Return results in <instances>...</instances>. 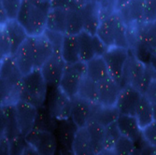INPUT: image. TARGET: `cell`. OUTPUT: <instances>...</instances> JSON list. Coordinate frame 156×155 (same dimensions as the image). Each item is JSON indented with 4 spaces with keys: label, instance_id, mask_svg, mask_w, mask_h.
I'll use <instances>...</instances> for the list:
<instances>
[{
    "label": "cell",
    "instance_id": "9",
    "mask_svg": "<svg viewBox=\"0 0 156 155\" xmlns=\"http://www.w3.org/2000/svg\"><path fill=\"white\" fill-rule=\"evenodd\" d=\"M128 29L135 35L137 48H141L148 54H156V21Z\"/></svg>",
    "mask_w": 156,
    "mask_h": 155
},
{
    "label": "cell",
    "instance_id": "15",
    "mask_svg": "<svg viewBox=\"0 0 156 155\" xmlns=\"http://www.w3.org/2000/svg\"><path fill=\"white\" fill-rule=\"evenodd\" d=\"M83 21V31L95 36L102 22L100 6L96 1L82 4L80 8Z\"/></svg>",
    "mask_w": 156,
    "mask_h": 155
},
{
    "label": "cell",
    "instance_id": "26",
    "mask_svg": "<svg viewBox=\"0 0 156 155\" xmlns=\"http://www.w3.org/2000/svg\"><path fill=\"white\" fill-rule=\"evenodd\" d=\"M61 54L66 65H72L80 62L77 36L65 35Z\"/></svg>",
    "mask_w": 156,
    "mask_h": 155
},
{
    "label": "cell",
    "instance_id": "20",
    "mask_svg": "<svg viewBox=\"0 0 156 155\" xmlns=\"http://www.w3.org/2000/svg\"><path fill=\"white\" fill-rule=\"evenodd\" d=\"M34 38V51H35V65L36 69L41 68L54 53L53 47L49 39L41 35L38 37H33Z\"/></svg>",
    "mask_w": 156,
    "mask_h": 155
},
{
    "label": "cell",
    "instance_id": "3",
    "mask_svg": "<svg viewBox=\"0 0 156 155\" xmlns=\"http://www.w3.org/2000/svg\"><path fill=\"white\" fill-rule=\"evenodd\" d=\"M155 77L156 72L151 66L140 60L138 56L130 49L129 58L124 67L122 87L126 84H130L144 94L150 81Z\"/></svg>",
    "mask_w": 156,
    "mask_h": 155
},
{
    "label": "cell",
    "instance_id": "47",
    "mask_svg": "<svg viewBox=\"0 0 156 155\" xmlns=\"http://www.w3.org/2000/svg\"><path fill=\"white\" fill-rule=\"evenodd\" d=\"M22 155H39V154H38V152H37L32 146H30V145H28V144H27L26 147L24 148V150H23Z\"/></svg>",
    "mask_w": 156,
    "mask_h": 155
},
{
    "label": "cell",
    "instance_id": "50",
    "mask_svg": "<svg viewBox=\"0 0 156 155\" xmlns=\"http://www.w3.org/2000/svg\"><path fill=\"white\" fill-rule=\"evenodd\" d=\"M96 155H116L115 151L113 150H108V149H104L102 151H100Z\"/></svg>",
    "mask_w": 156,
    "mask_h": 155
},
{
    "label": "cell",
    "instance_id": "40",
    "mask_svg": "<svg viewBox=\"0 0 156 155\" xmlns=\"http://www.w3.org/2000/svg\"><path fill=\"white\" fill-rule=\"evenodd\" d=\"M142 138L151 148H156V120L142 129Z\"/></svg>",
    "mask_w": 156,
    "mask_h": 155
},
{
    "label": "cell",
    "instance_id": "37",
    "mask_svg": "<svg viewBox=\"0 0 156 155\" xmlns=\"http://www.w3.org/2000/svg\"><path fill=\"white\" fill-rule=\"evenodd\" d=\"M136 148V145L135 141L124 136H121L113 148V150L115 151L116 155H131Z\"/></svg>",
    "mask_w": 156,
    "mask_h": 155
},
{
    "label": "cell",
    "instance_id": "51",
    "mask_svg": "<svg viewBox=\"0 0 156 155\" xmlns=\"http://www.w3.org/2000/svg\"><path fill=\"white\" fill-rule=\"evenodd\" d=\"M131 155H145V154H144V151L142 150H141L140 148H138V147H136Z\"/></svg>",
    "mask_w": 156,
    "mask_h": 155
},
{
    "label": "cell",
    "instance_id": "55",
    "mask_svg": "<svg viewBox=\"0 0 156 155\" xmlns=\"http://www.w3.org/2000/svg\"><path fill=\"white\" fill-rule=\"evenodd\" d=\"M41 1H50V2H51V0H41Z\"/></svg>",
    "mask_w": 156,
    "mask_h": 155
},
{
    "label": "cell",
    "instance_id": "28",
    "mask_svg": "<svg viewBox=\"0 0 156 155\" xmlns=\"http://www.w3.org/2000/svg\"><path fill=\"white\" fill-rule=\"evenodd\" d=\"M135 117L141 130L154 121L153 105L148 100V98L145 95L142 96L136 108Z\"/></svg>",
    "mask_w": 156,
    "mask_h": 155
},
{
    "label": "cell",
    "instance_id": "46",
    "mask_svg": "<svg viewBox=\"0 0 156 155\" xmlns=\"http://www.w3.org/2000/svg\"><path fill=\"white\" fill-rule=\"evenodd\" d=\"M0 155H9V140L4 136H1L0 138Z\"/></svg>",
    "mask_w": 156,
    "mask_h": 155
},
{
    "label": "cell",
    "instance_id": "19",
    "mask_svg": "<svg viewBox=\"0 0 156 155\" xmlns=\"http://www.w3.org/2000/svg\"><path fill=\"white\" fill-rule=\"evenodd\" d=\"M1 27L4 28L9 36L11 44V55L13 56L29 36L17 20H9Z\"/></svg>",
    "mask_w": 156,
    "mask_h": 155
},
{
    "label": "cell",
    "instance_id": "16",
    "mask_svg": "<svg viewBox=\"0 0 156 155\" xmlns=\"http://www.w3.org/2000/svg\"><path fill=\"white\" fill-rule=\"evenodd\" d=\"M122 85L111 77L107 78L98 83V101L97 103L108 106L116 107V103L122 91Z\"/></svg>",
    "mask_w": 156,
    "mask_h": 155
},
{
    "label": "cell",
    "instance_id": "41",
    "mask_svg": "<svg viewBox=\"0 0 156 155\" xmlns=\"http://www.w3.org/2000/svg\"><path fill=\"white\" fill-rule=\"evenodd\" d=\"M11 55V44L6 30L1 27L0 30V58L1 60Z\"/></svg>",
    "mask_w": 156,
    "mask_h": 155
},
{
    "label": "cell",
    "instance_id": "54",
    "mask_svg": "<svg viewBox=\"0 0 156 155\" xmlns=\"http://www.w3.org/2000/svg\"><path fill=\"white\" fill-rule=\"evenodd\" d=\"M151 155H156V148L153 149V151H152V154Z\"/></svg>",
    "mask_w": 156,
    "mask_h": 155
},
{
    "label": "cell",
    "instance_id": "18",
    "mask_svg": "<svg viewBox=\"0 0 156 155\" xmlns=\"http://www.w3.org/2000/svg\"><path fill=\"white\" fill-rule=\"evenodd\" d=\"M93 104L77 96L72 99V111L71 120L75 125L80 128L86 127L92 117Z\"/></svg>",
    "mask_w": 156,
    "mask_h": 155
},
{
    "label": "cell",
    "instance_id": "35",
    "mask_svg": "<svg viewBox=\"0 0 156 155\" xmlns=\"http://www.w3.org/2000/svg\"><path fill=\"white\" fill-rule=\"evenodd\" d=\"M52 119L54 118H52V116L51 115L49 109H46L43 106L38 107L34 128L39 129V130L52 131V128L55 127Z\"/></svg>",
    "mask_w": 156,
    "mask_h": 155
},
{
    "label": "cell",
    "instance_id": "36",
    "mask_svg": "<svg viewBox=\"0 0 156 155\" xmlns=\"http://www.w3.org/2000/svg\"><path fill=\"white\" fill-rule=\"evenodd\" d=\"M122 134L118 127L117 121L108 124L105 127V141H104V149L113 150L118 139L121 137Z\"/></svg>",
    "mask_w": 156,
    "mask_h": 155
},
{
    "label": "cell",
    "instance_id": "30",
    "mask_svg": "<svg viewBox=\"0 0 156 155\" xmlns=\"http://www.w3.org/2000/svg\"><path fill=\"white\" fill-rule=\"evenodd\" d=\"M86 129L90 136L94 150L96 154L104 150L105 141V126L94 121H90L86 125Z\"/></svg>",
    "mask_w": 156,
    "mask_h": 155
},
{
    "label": "cell",
    "instance_id": "33",
    "mask_svg": "<svg viewBox=\"0 0 156 155\" xmlns=\"http://www.w3.org/2000/svg\"><path fill=\"white\" fill-rule=\"evenodd\" d=\"M57 130L61 143L66 148L71 150L73 140L78 130V127L75 125V123L71 119L60 121Z\"/></svg>",
    "mask_w": 156,
    "mask_h": 155
},
{
    "label": "cell",
    "instance_id": "29",
    "mask_svg": "<svg viewBox=\"0 0 156 155\" xmlns=\"http://www.w3.org/2000/svg\"><path fill=\"white\" fill-rule=\"evenodd\" d=\"M91 34L82 31L77 36L78 39V46H79V53H80V60L82 63L86 64L93 58L96 57L94 48V41Z\"/></svg>",
    "mask_w": 156,
    "mask_h": 155
},
{
    "label": "cell",
    "instance_id": "10",
    "mask_svg": "<svg viewBox=\"0 0 156 155\" xmlns=\"http://www.w3.org/2000/svg\"><path fill=\"white\" fill-rule=\"evenodd\" d=\"M49 111L52 118L57 121L71 119L72 99L63 93L59 87L55 88L50 100Z\"/></svg>",
    "mask_w": 156,
    "mask_h": 155
},
{
    "label": "cell",
    "instance_id": "31",
    "mask_svg": "<svg viewBox=\"0 0 156 155\" xmlns=\"http://www.w3.org/2000/svg\"><path fill=\"white\" fill-rule=\"evenodd\" d=\"M80 6L67 10L66 35L78 36L80 33L83 31V21L80 10Z\"/></svg>",
    "mask_w": 156,
    "mask_h": 155
},
{
    "label": "cell",
    "instance_id": "13",
    "mask_svg": "<svg viewBox=\"0 0 156 155\" xmlns=\"http://www.w3.org/2000/svg\"><path fill=\"white\" fill-rule=\"evenodd\" d=\"M1 120V136H4L9 140L13 139L21 135L19 124L17 121L15 105L13 103L1 105L0 110Z\"/></svg>",
    "mask_w": 156,
    "mask_h": 155
},
{
    "label": "cell",
    "instance_id": "38",
    "mask_svg": "<svg viewBox=\"0 0 156 155\" xmlns=\"http://www.w3.org/2000/svg\"><path fill=\"white\" fill-rule=\"evenodd\" d=\"M23 0H0V9L8 15L9 20H16Z\"/></svg>",
    "mask_w": 156,
    "mask_h": 155
},
{
    "label": "cell",
    "instance_id": "22",
    "mask_svg": "<svg viewBox=\"0 0 156 155\" xmlns=\"http://www.w3.org/2000/svg\"><path fill=\"white\" fill-rule=\"evenodd\" d=\"M119 115L120 113L116 107H108L96 103L93 104L91 121H94L106 127L108 124L116 122Z\"/></svg>",
    "mask_w": 156,
    "mask_h": 155
},
{
    "label": "cell",
    "instance_id": "4",
    "mask_svg": "<svg viewBox=\"0 0 156 155\" xmlns=\"http://www.w3.org/2000/svg\"><path fill=\"white\" fill-rule=\"evenodd\" d=\"M23 73L19 69L13 56L1 60L0 65V99L1 105L15 103L16 91L23 79Z\"/></svg>",
    "mask_w": 156,
    "mask_h": 155
},
{
    "label": "cell",
    "instance_id": "17",
    "mask_svg": "<svg viewBox=\"0 0 156 155\" xmlns=\"http://www.w3.org/2000/svg\"><path fill=\"white\" fill-rule=\"evenodd\" d=\"M144 0H130L125 6L118 10L122 19L128 28H134L142 24Z\"/></svg>",
    "mask_w": 156,
    "mask_h": 155
},
{
    "label": "cell",
    "instance_id": "8",
    "mask_svg": "<svg viewBox=\"0 0 156 155\" xmlns=\"http://www.w3.org/2000/svg\"><path fill=\"white\" fill-rule=\"evenodd\" d=\"M66 65V64L62 57V54L54 52L51 57L41 66V73L48 87L52 89L59 87Z\"/></svg>",
    "mask_w": 156,
    "mask_h": 155
},
{
    "label": "cell",
    "instance_id": "43",
    "mask_svg": "<svg viewBox=\"0 0 156 155\" xmlns=\"http://www.w3.org/2000/svg\"><path fill=\"white\" fill-rule=\"evenodd\" d=\"M51 43L54 52H59L61 53V49H62V44H63V40H64V34L57 33V32H53L51 30L46 29L44 34H43Z\"/></svg>",
    "mask_w": 156,
    "mask_h": 155
},
{
    "label": "cell",
    "instance_id": "2",
    "mask_svg": "<svg viewBox=\"0 0 156 155\" xmlns=\"http://www.w3.org/2000/svg\"><path fill=\"white\" fill-rule=\"evenodd\" d=\"M48 85L39 68L23 76L16 91V99L28 102L37 108L43 106Z\"/></svg>",
    "mask_w": 156,
    "mask_h": 155
},
{
    "label": "cell",
    "instance_id": "48",
    "mask_svg": "<svg viewBox=\"0 0 156 155\" xmlns=\"http://www.w3.org/2000/svg\"><path fill=\"white\" fill-rule=\"evenodd\" d=\"M149 58H150L149 65L156 72V54H149Z\"/></svg>",
    "mask_w": 156,
    "mask_h": 155
},
{
    "label": "cell",
    "instance_id": "32",
    "mask_svg": "<svg viewBox=\"0 0 156 155\" xmlns=\"http://www.w3.org/2000/svg\"><path fill=\"white\" fill-rule=\"evenodd\" d=\"M78 96L91 104H96L98 101V83L85 75L81 80Z\"/></svg>",
    "mask_w": 156,
    "mask_h": 155
},
{
    "label": "cell",
    "instance_id": "27",
    "mask_svg": "<svg viewBox=\"0 0 156 155\" xmlns=\"http://www.w3.org/2000/svg\"><path fill=\"white\" fill-rule=\"evenodd\" d=\"M66 14L67 10L66 9L51 8L48 15L46 29L66 35Z\"/></svg>",
    "mask_w": 156,
    "mask_h": 155
},
{
    "label": "cell",
    "instance_id": "7",
    "mask_svg": "<svg viewBox=\"0 0 156 155\" xmlns=\"http://www.w3.org/2000/svg\"><path fill=\"white\" fill-rule=\"evenodd\" d=\"M24 137L27 144L32 146L39 155L55 154L57 149V139L52 131L34 128Z\"/></svg>",
    "mask_w": 156,
    "mask_h": 155
},
{
    "label": "cell",
    "instance_id": "42",
    "mask_svg": "<svg viewBox=\"0 0 156 155\" xmlns=\"http://www.w3.org/2000/svg\"><path fill=\"white\" fill-rule=\"evenodd\" d=\"M26 145L27 142L25 137L22 135L17 136L9 140V155H22Z\"/></svg>",
    "mask_w": 156,
    "mask_h": 155
},
{
    "label": "cell",
    "instance_id": "11",
    "mask_svg": "<svg viewBox=\"0 0 156 155\" xmlns=\"http://www.w3.org/2000/svg\"><path fill=\"white\" fill-rule=\"evenodd\" d=\"M14 105H15L17 121L21 135L25 136L35 127L38 108L34 105L23 100H17Z\"/></svg>",
    "mask_w": 156,
    "mask_h": 155
},
{
    "label": "cell",
    "instance_id": "34",
    "mask_svg": "<svg viewBox=\"0 0 156 155\" xmlns=\"http://www.w3.org/2000/svg\"><path fill=\"white\" fill-rule=\"evenodd\" d=\"M95 36L100 38L108 48L115 46L114 33H113V26L110 16L102 20Z\"/></svg>",
    "mask_w": 156,
    "mask_h": 155
},
{
    "label": "cell",
    "instance_id": "14",
    "mask_svg": "<svg viewBox=\"0 0 156 155\" xmlns=\"http://www.w3.org/2000/svg\"><path fill=\"white\" fill-rule=\"evenodd\" d=\"M13 58L23 75H26L36 69L33 37H29L23 42V44L13 55Z\"/></svg>",
    "mask_w": 156,
    "mask_h": 155
},
{
    "label": "cell",
    "instance_id": "21",
    "mask_svg": "<svg viewBox=\"0 0 156 155\" xmlns=\"http://www.w3.org/2000/svg\"><path fill=\"white\" fill-rule=\"evenodd\" d=\"M117 124L122 136L132 139L136 143L142 138V130L135 116L120 114L117 119Z\"/></svg>",
    "mask_w": 156,
    "mask_h": 155
},
{
    "label": "cell",
    "instance_id": "23",
    "mask_svg": "<svg viewBox=\"0 0 156 155\" xmlns=\"http://www.w3.org/2000/svg\"><path fill=\"white\" fill-rule=\"evenodd\" d=\"M71 151L73 155H96L86 127L77 130Z\"/></svg>",
    "mask_w": 156,
    "mask_h": 155
},
{
    "label": "cell",
    "instance_id": "1",
    "mask_svg": "<svg viewBox=\"0 0 156 155\" xmlns=\"http://www.w3.org/2000/svg\"><path fill=\"white\" fill-rule=\"evenodd\" d=\"M51 9L50 1L23 0L16 20L24 28L28 36L38 37L43 35L46 30Z\"/></svg>",
    "mask_w": 156,
    "mask_h": 155
},
{
    "label": "cell",
    "instance_id": "5",
    "mask_svg": "<svg viewBox=\"0 0 156 155\" xmlns=\"http://www.w3.org/2000/svg\"><path fill=\"white\" fill-rule=\"evenodd\" d=\"M85 75H86L85 63L79 62L72 65H66L59 84V89L70 99H74L78 96L81 80Z\"/></svg>",
    "mask_w": 156,
    "mask_h": 155
},
{
    "label": "cell",
    "instance_id": "12",
    "mask_svg": "<svg viewBox=\"0 0 156 155\" xmlns=\"http://www.w3.org/2000/svg\"><path fill=\"white\" fill-rule=\"evenodd\" d=\"M143 94L136 88L126 84L122 88L121 93L116 103V107L120 114L135 116L136 108Z\"/></svg>",
    "mask_w": 156,
    "mask_h": 155
},
{
    "label": "cell",
    "instance_id": "45",
    "mask_svg": "<svg viewBox=\"0 0 156 155\" xmlns=\"http://www.w3.org/2000/svg\"><path fill=\"white\" fill-rule=\"evenodd\" d=\"M93 41H94V48L95 56H103L105 54V52L108 51V47L97 36L93 37Z\"/></svg>",
    "mask_w": 156,
    "mask_h": 155
},
{
    "label": "cell",
    "instance_id": "52",
    "mask_svg": "<svg viewBox=\"0 0 156 155\" xmlns=\"http://www.w3.org/2000/svg\"><path fill=\"white\" fill-rule=\"evenodd\" d=\"M76 1L80 4H86V3H90V2H94L96 1V0H76Z\"/></svg>",
    "mask_w": 156,
    "mask_h": 155
},
{
    "label": "cell",
    "instance_id": "49",
    "mask_svg": "<svg viewBox=\"0 0 156 155\" xmlns=\"http://www.w3.org/2000/svg\"><path fill=\"white\" fill-rule=\"evenodd\" d=\"M130 0H115V4H116V9L117 11L122 9L123 6H125L127 3H128Z\"/></svg>",
    "mask_w": 156,
    "mask_h": 155
},
{
    "label": "cell",
    "instance_id": "39",
    "mask_svg": "<svg viewBox=\"0 0 156 155\" xmlns=\"http://www.w3.org/2000/svg\"><path fill=\"white\" fill-rule=\"evenodd\" d=\"M156 21V0H144L142 24Z\"/></svg>",
    "mask_w": 156,
    "mask_h": 155
},
{
    "label": "cell",
    "instance_id": "24",
    "mask_svg": "<svg viewBox=\"0 0 156 155\" xmlns=\"http://www.w3.org/2000/svg\"><path fill=\"white\" fill-rule=\"evenodd\" d=\"M112 26H113V33H114V40L115 46L130 49L129 39H128V27L122 19L121 15L118 11L114 12L110 15Z\"/></svg>",
    "mask_w": 156,
    "mask_h": 155
},
{
    "label": "cell",
    "instance_id": "6",
    "mask_svg": "<svg viewBox=\"0 0 156 155\" xmlns=\"http://www.w3.org/2000/svg\"><path fill=\"white\" fill-rule=\"evenodd\" d=\"M130 49H125L121 47H111L108 48L105 54L102 56L104 58L110 77L115 79L122 85L124 67L129 58Z\"/></svg>",
    "mask_w": 156,
    "mask_h": 155
},
{
    "label": "cell",
    "instance_id": "53",
    "mask_svg": "<svg viewBox=\"0 0 156 155\" xmlns=\"http://www.w3.org/2000/svg\"><path fill=\"white\" fill-rule=\"evenodd\" d=\"M153 112H154V120H156V105H153Z\"/></svg>",
    "mask_w": 156,
    "mask_h": 155
},
{
    "label": "cell",
    "instance_id": "44",
    "mask_svg": "<svg viewBox=\"0 0 156 155\" xmlns=\"http://www.w3.org/2000/svg\"><path fill=\"white\" fill-rule=\"evenodd\" d=\"M143 95L148 98V100L152 105H156V77L150 81Z\"/></svg>",
    "mask_w": 156,
    "mask_h": 155
},
{
    "label": "cell",
    "instance_id": "25",
    "mask_svg": "<svg viewBox=\"0 0 156 155\" xmlns=\"http://www.w3.org/2000/svg\"><path fill=\"white\" fill-rule=\"evenodd\" d=\"M86 76L97 83L110 77L108 65L102 56H96L86 63Z\"/></svg>",
    "mask_w": 156,
    "mask_h": 155
}]
</instances>
